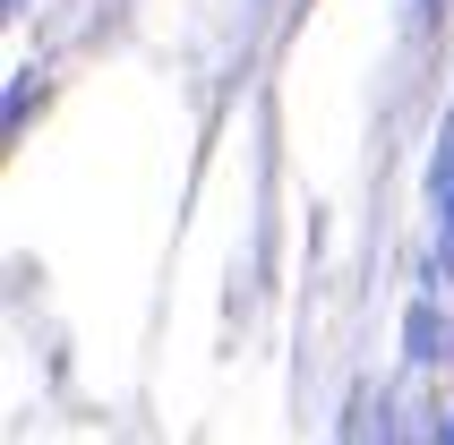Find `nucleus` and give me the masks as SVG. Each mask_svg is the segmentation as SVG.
<instances>
[{"mask_svg":"<svg viewBox=\"0 0 454 445\" xmlns=\"http://www.w3.org/2000/svg\"><path fill=\"white\" fill-rule=\"evenodd\" d=\"M35 95H43L35 77H18V86H9V137H18V129H26V112H35Z\"/></svg>","mask_w":454,"mask_h":445,"instance_id":"f03ea898","label":"nucleus"},{"mask_svg":"<svg viewBox=\"0 0 454 445\" xmlns=\"http://www.w3.org/2000/svg\"><path fill=\"white\" fill-rule=\"evenodd\" d=\"M437 206H446V215H454V129H446V137H437Z\"/></svg>","mask_w":454,"mask_h":445,"instance_id":"f257e3e1","label":"nucleus"}]
</instances>
